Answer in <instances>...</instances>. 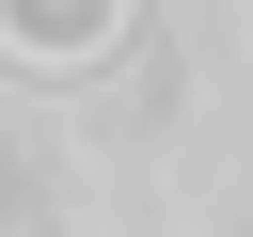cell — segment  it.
I'll use <instances>...</instances> for the list:
<instances>
[{
  "label": "cell",
  "instance_id": "1",
  "mask_svg": "<svg viewBox=\"0 0 253 237\" xmlns=\"http://www.w3.org/2000/svg\"><path fill=\"white\" fill-rule=\"evenodd\" d=\"M16 32H47V47H63V32H95V0H16Z\"/></svg>",
  "mask_w": 253,
  "mask_h": 237
}]
</instances>
